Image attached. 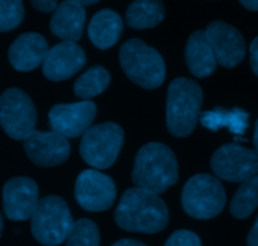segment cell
<instances>
[{"mask_svg":"<svg viewBox=\"0 0 258 246\" xmlns=\"http://www.w3.org/2000/svg\"><path fill=\"white\" fill-rule=\"evenodd\" d=\"M114 220L125 231L156 233L167 226L168 208L156 193L138 187L129 188L121 196Z\"/></svg>","mask_w":258,"mask_h":246,"instance_id":"1","label":"cell"},{"mask_svg":"<svg viewBox=\"0 0 258 246\" xmlns=\"http://www.w3.org/2000/svg\"><path fill=\"white\" fill-rule=\"evenodd\" d=\"M177 180V159L167 145L148 143L138 150L132 172V181L138 188L158 195Z\"/></svg>","mask_w":258,"mask_h":246,"instance_id":"2","label":"cell"},{"mask_svg":"<svg viewBox=\"0 0 258 246\" xmlns=\"http://www.w3.org/2000/svg\"><path fill=\"white\" fill-rule=\"evenodd\" d=\"M203 90L186 77L175 78L168 86L166 101L167 129L172 135L186 138L194 131L203 105Z\"/></svg>","mask_w":258,"mask_h":246,"instance_id":"3","label":"cell"},{"mask_svg":"<svg viewBox=\"0 0 258 246\" xmlns=\"http://www.w3.org/2000/svg\"><path fill=\"white\" fill-rule=\"evenodd\" d=\"M119 62L126 77L141 88L155 90L165 81L162 56L141 39H129L120 47Z\"/></svg>","mask_w":258,"mask_h":246,"instance_id":"4","label":"cell"},{"mask_svg":"<svg viewBox=\"0 0 258 246\" xmlns=\"http://www.w3.org/2000/svg\"><path fill=\"white\" fill-rule=\"evenodd\" d=\"M227 201L222 182L214 176L200 173L185 183L181 193V205L190 217L210 220L223 211Z\"/></svg>","mask_w":258,"mask_h":246,"instance_id":"5","label":"cell"},{"mask_svg":"<svg viewBox=\"0 0 258 246\" xmlns=\"http://www.w3.org/2000/svg\"><path fill=\"white\" fill-rule=\"evenodd\" d=\"M74 225L68 203L58 196H46L38 201L32 216V233L39 243L56 246L64 242Z\"/></svg>","mask_w":258,"mask_h":246,"instance_id":"6","label":"cell"},{"mask_svg":"<svg viewBox=\"0 0 258 246\" xmlns=\"http://www.w3.org/2000/svg\"><path fill=\"white\" fill-rule=\"evenodd\" d=\"M123 143V129L108 121L90 126L85 131L80 143V154L89 166L105 170L115 163Z\"/></svg>","mask_w":258,"mask_h":246,"instance_id":"7","label":"cell"},{"mask_svg":"<svg viewBox=\"0 0 258 246\" xmlns=\"http://www.w3.org/2000/svg\"><path fill=\"white\" fill-rule=\"evenodd\" d=\"M37 111L32 99L18 88L0 95V125L14 140H24L34 131Z\"/></svg>","mask_w":258,"mask_h":246,"instance_id":"8","label":"cell"},{"mask_svg":"<svg viewBox=\"0 0 258 246\" xmlns=\"http://www.w3.org/2000/svg\"><path fill=\"white\" fill-rule=\"evenodd\" d=\"M210 167L220 180L244 182L258 175V151L238 144H224L213 154Z\"/></svg>","mask_w":258,"mask_h":246,"instance_id":"9","label":"cell"},{"mask_svg":"<svg viewBox=\"0 0 258 246\" xmlns=\"http://www.w3.org/2000/svg\"><path fill=\"white\" fill-rule=\"evenodd\" d=\"M75 197L84 210L91 212L106 211L115 201V183L109 176L99 171H84L76 180Z\"/></svg>","mask_w":258,"mask_h":246,"instance_id":"10","label":"cell"},{"mask_svg":"<svg viewBox=\"0 0 258 246\" xmlns=\"http://www.w3.org/2000/svg\"><path fill=\"white\" fill-rule=\"evenodd\" d=\"M27 156L39 167H54L66 161L70 156L71 146L68 138L56 131L34 130L24 139Z\"/></svg>","mask_w":258,"mask_h":246,"instance_id":"11","label":"cell"},{"mask_svg":"<svg viewBox=\"0 0 258 246\" xmlns=\"http://www.w3.org/2000/svg\"><path fill=\"white\" fill-rule=\"evenodd\" d=\"M96 105L90 100L75 104H58L49 110V125L52 130L64 138H78L90 128L96 116Z\"/></svg>","mask_w":258,"mask_h":246,"instance_id":"12","label":"cell"},{"mask_svg":"<svg viewBox=\"0 0 258 246\" xmlns=\"http://www.w3.org/2000/svg\"><path fill=\"white\" fill-rule=\"evenodd\" d=\"M205 36L214 52L217 63L233 68L245 56V42L242 33L225 22H212L205 29Z\"/></svg>","mask_w":258,"mask_h":246,"instance_id":"13","label":"cell"},{"mask_svg":"<svg viewBox=\"0 0 258 246\" xmlns=\"http://www.w3.org/2000/svg\"><path fill=\"white\" fill-rule=\"evenodd\" d=\"M38 186L32 178L14 177L4 185V213L12 221L32 218L38 205Z\"/></svg>","mask_w":258,"mask_h":246,"instance_id":"14","label":"cell"},{"mask_svg":"<svg viewBox=\"0 0 258 246\" xmlns=\"http://www.w3.org/2000/svg\"><path fill=\"white\" fill-rule=\"evenodd\" d=\"M85 63V51L79 44L61 42L49 48L42 71L49 81H63L78 73Z\"/></svg>","mask_w":258,"mask_h":246,"instance_id":"15","label":"cell"},{"mask_svg":"<svg viewBox=\"0 0 258 246\" xmlns=\"http://www.w3.org/2000/svg\"><path fill=\"white\" fill-rule=\"evenodd\" d=\"M48 51V43L43 36L23 33L12 43L8 58L17 71L28 72L43 64Z\"/></svg>","mask_w":258,"mask_h":246,"instance_id":"16","label":"cell"},{"mask_svg":"<svg viewBox=\"0 0 258 246\" xmlns=\"http://www.w3.org/2000/svg\"><path fill=\"white\" fill-rule=\"evenodd\" d=\"M86 12L76 0L62 2L54 11L49 28L56 37L63 42L76 43L81 38L85 27Z\"/></svg>","mask_w":258,"mask_h":246,"instance_id":"17","label":"cell"},{"mask_svg":"<svg viewBox=\"0 0 258 246\" xmlns=\"http://www.w3.org/2000/svg\"><path fill=\"white\" fill-rule=\"evenodd\" d=\"M185 59L191 73L200 78L210 76L215 71L217 59L204 31L194 32L188 37L185 48Z\"/></svg>","mask_w":258,"mask_h":246,"instance_id":"18","label":"cell"},{"mask_svg":"<svg viewBox=\"0 0 258 246\" xmlns=\"http://www.w3.org/2000/svg\"><path fill=\"white\" fill-rule=\"evenodd\" d=\"M88 32L89 38L96 48L108 49L120 38L123 32V21L115 12L103 9L91 18Z\"/></svg>","mask_w":258,"mask_h":246,"instance_id":"19","label":"cell"},{"mask_svg":"<svg viewBox=\"0 0 258 246\" xmlns=\"http://www.w3.org/2000/svg\"><path fill=\"white\" fill-rule=\"evenodd\" d=\"M126 23L131 28L148 29L158 26L165 18L162 2L138 0L128 7L125 13Z\"/></svg>","mask_w":258,"mask_h":246,"instance_id":"20","label":"cell"},{"mask_svg":"<svg viewBox=\"0 0 258 246\" xmlns=\"http://www.w3.org/2000/svg\"><path fill=\"white\" fill-rule=\"evenodd\" d=\"M110 84V73L103 66H93L75 81L74 93L78 98L89 101L100 95Z\"/></svg>","mask_w":258,"mask_h":246,"instance_id":"21","label":"cell"},{"mask_svg":"<svg viewBox=\"0 0 258 246\" xmlns=\"http://www.w3.org/2000/svg\"><path fill=\"white\" fill-rule=\"evenodd\" d=\"M202 124L208 129L217 131L219 128L227 126L232 133L244 134L248 128V114L240 109L232 111H224L217 109L214 111H208L202 116Z\"/></svg>","mask_w":258,"mask_h":246,"instance_id":"22","label":"cell"},{"mask_svg":"<svg viewBox=\"0 0 258 246\" xmlns=\"http://www.w3.org/2000/svg\"><path fill=\"white\" fill-rule=\"evenodd\" d=\"M258 206V175L242 182L230 202L229 211L235 218L249 217Z\"/></svg>","mask_w":258,"mask_h":246,"instance_id":"23","label":"cell"},{"mask_svg":"<svg viewBox=\"0 0 258 246\" xmlns=\"http://www.w3.org/2000/svg\"><path fill=\"white\" fill-rule=\"evenodd\" d=\"M64 242L66 246H99L100 233L98 226L88 218L75 221Z\"/></svg>","mask_w":258,"mask_h":246,"instance_id":"24","label":"cell"},{"mask_svg":"<svg viewBox=\"0 0 258 246\" xmlns=\"http://www.w3.org/2000/svg\"><path fill=\"white\" fill-rule=\"evenodd\" d=\"M24 18V7L19 0H0V32L16 29Z\"/></svg>","mask_w":258,"mask_h":246,"instance_id":"25","label":"cell"},{"mask_svg":"<svg viewBox=\"0 0 258 246\" xmlns=\"http://www.w3.org/2000/svg\"><path fill=\"white\" fill-rule=\"evenodd\" d=\"M165 246H202V241L195 232L177 230L168 237Z\"/></svg>","mask_w":258,"mask_h":246,"instance_id":"26","label":"cell"},{"mask_svg":"<svg viewBox=\"0 0 258 246\" xmlns=\"http://www.w3.org/2000/svg\"><path fill=\"white\" fill-rule=\"evenodd\" d=\"M32 6L39 12H43V13H49V12H53L58 8V3L56 0H34L32 2Z\"/></svg>","mask_w":258,"mask_h":246,"instance_id":"27","label":"cell"},{"mask_svg":"<svg viewBox=\"0 0 258 246\" xmlns=\"http://www.w3.org/2000/svg\"><path fill=\"white\" fill-rule=\"evenodd\" d=\"M249 53H250V67H252V71L255 76L258 77V37H255L252 41L249 47Z\"/></svg>","mask_w":258,"mask_h":246,"instance_id":"28","label":"cell"},{"mask_svg":"<svg viewBox=\"0 0 258 246\" xmlns=\"http://www.w3.org/2000/svg\"><path fill=\"white\" fill-rule=\"evenodd\" d=\"M247 245L248 246H258V216H257V218H255L254 223H253L252 228H250L249 233H248Z\"/></svg>","mask_w":258,"mask_h":246,"instance_id":"29","label":"cell"},{"mask_svg":"<svg viewBox=\"0 0 258 246\" xmlns=\"http://www.w3.org/2000/svg\"><path fill=\"white\" fill-rule=\"evenodd\" d=\"M111 246H146L143 242H140L137 240H132V238H123V240L116 241Z\"/></svg>","mask_w":258,"mask_h":246,"instance_id":"30","label":"cell"},{"mask_svg":"<svg viewBox=\"0 0 258 246\" xmlns=\"http://www.w3.org/2000/svg\"><path fill=\"white\" fill-rule=\"evenodd\" d=\"M240 4L248 11L258 12V0H242Z\"/></svg>","mask_w":258,"mask_h":246,"instance_id":"31","label":"cell"},{"mask_svg":"<svg viewBox=\"0 0 258 246\" xmlns=\"http://www.w3.org/2000/svg\"><path fill=\"white\" fill-rule=\"evenodd\" d=\"M253 144H254L255 150L258 151V119H257V121H255V125H254V134H253Z\"/></svg>","mask_w":258,"mask_h":246,"instance_id":"32","label":"cell"},{"mask_svg":"<svg viewBox=\"0 0 258 246\" xmlns=\"http://www.w3.org/2000/svg\"><path fill=\"white\" fill-rule=\"evenodd\" d=\"M96 3H98L96 0H91V2H89V0H85V2H83V0H79V4H80V6H83V7L94 6V4H96Z\"/></svg>","mask_w":258,"mask_h":246,"instance_id":"33","label":"cell"},{"mask_svg":"<svg viewBox=\"0 0 258 246\" xmlns=\"http://www.w3.org/2000/svg\"><path fill=\"white\" fill-rule=\"evenodd\" d=\"M3 227H4L3 216H2V213H0V236H2V232H3Z\"/></svg>","mask_w":258,"mask_h":246,"instance_id":"34","label":"cell"}]
</instances>
